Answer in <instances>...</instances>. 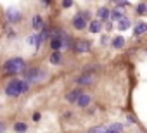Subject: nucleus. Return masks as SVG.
<instances>
[{"mask_svg": "<svg viewBox=\"0 0 147 133\" xmlns=\"http://www.w3.org/2000/svg\"><path fill=\"white\" fill-rule=\"evenodd\" d=\"M30 90V83L24 80V81H21V80H12L9 85H7V88H5V93L9 95V97H18V95H21V93H26Z\"/></svg>", "mask_w": 147, "mask_h": 133, "instance_id": "obj_1", "label": "nucleus"}, {"mask_svg": "<svg viewBox=\"0 0 147 133\" xmlns=\"http://www.w3.org/2000/svg\"><path fill=\"white\" fill-rule=\"evenodd\" d=\"M4 68H5L7 73H11V75H18V73H21V71L26 69V64H24V60H23L21 57H14V59H9V60L5 62Z\"/></svg>", "mask_w": 147, "mask_h": 133, "instance_id": "obj_2", "label": "nucleus"}, {"mask_svg": "<svg viewBox=\"0 0 147 133\" xmlns=\"http://www.w3.org/2000/svg\"><path fill=\"white\" fill-rule=\"evenodd\" d=\"M24 78H26V81H35L36 83L42 78H45V71H42V69H30V71H26Z\"/></svg>", "mask_w": 147, "mask_h": 133, "instance_id": "obj_3", "label": "nucleus"}, {"mask_svg": "<svg viewBox=\"0 0 147 133\" xmlns=\"http://www.w3.org/2000/svg\"><path fill=\"white\" fill-rule=\"evenodd\" d=\"M5 19H7L9 23H18V21L21 19V12H19L16 7H9L7 12H5Z\"/></svg>", "mask_w": 147, "mask_h": 133, "instance_id": "obj_4", "label": "nucleus"}, {"mask_svg": "<svg viewBox=\"0 0 147 133\" xmlns=\"http://www.w3.org/2000/svg\"><path fill=\"white\" fill-rule=\"evenodd\" d=\"M75 50H76L78 54H82V52H88V50H90V43H88L87 40H78L76 45H75Z\"/></svg>", "mask_w": 147, "mask_h": 133, "instance_id": "obj_5", "label": "nucleus"}, {"mask_svg": "<svg viewBox=\"0 0 147 133\" xmlns=\"http://www.w3.org/2000/svg\"><path fill=\"white\" fill-rule=\"evenodd\" d=\"M80 95H82V90H73V92H69V93L66 95V100L71 102V104H76L78 99H80Z\"/></svg>", "mask_w": 147, "mask_h": 133, "instance_id": "obj_6", "label": "nucleus"}, {"mask_svg": "<svg viewBox=\"0 0 147 133\" xmlns=\"http://www.w3.org/2000/svg\"><path fill=\"white\" fill-rule=\"evenodd\" d=\"M50 47H52V50H54V52H59V50L64 47V43H62V36H55V38H52Z\"/></svg>", "mask_w": 147, "mask_h": 133, "instance_id": "obj_7", "label": "nucleus"}, {"mask_svg": "<svg viewBox=\"0 0 147 133\" xmlns=\"http://www.w3.org/2000/svg\"><path fill=\"white\" fill-rule=\"evenodd\" d=\"M90 102H92V97H90V95H87V93H82L76 104H78V107H88V105H90Z\"/></svg>", "mask_w": 147, "mask_h": 133, "instance_id": "obj_8", "label": "nucleus"}, {"mask_svg": "<svg viewBox=\"0 0 147 133\" xmlns=\"http://www.w3.org/2000/svg\"><path fill=\"white\" fill-rule=\"evenodd\" d=\"M31 26H33V30H42L43 28V19L40 17V16H33L31 17Z\"/></svg>", "mask_w": 147, "mask_h": 133, "instance_id": "obj_9", "label": "nucleus"}, {"mask_svg": "<svg viewBox=\"0 0 147 133\" xmlns=\"http://www.w3.org/2000/svg\"><path fill=\"white\" fill-rule=\"evenodd\" d=\"M85 19H83V16H76L75 19H73V26H75L76 30H83L85 28Z\"/></svg>", "mask_w": 147, "mask_h": 133, "instance_id": "obj_10", "label": "nucleus"}, {"mask_svg": "<svg viewBox=\"0 0 147 133\" xmlns=\"http://www.w3.org/2000/svg\"><path fill=\"white\" fill-rule=\"evenodd\" d=\"M26 130H28V124L23 123V121H18V123L14 124V131H16V133H26Z\"/></svg>", "mask_w": 147, "mask_h": 133, "instance_id": "obj_11", "label": "nucleus"}, {"mask_svg": "<svg viewBox=\"0 0 147 133\" xmlns=\"http://www.w3.org/2000/svg\"><path fill=\"white\" fill-rule=\"evenodd\" d=\"M92 81H94V76L92 75H85V76H80L78 78V83L80 85H90Z\"/></svg>", "mask_w": 147, "mask_h": 133, "instance_id": "obj_12", "label": "nucleus"}, {"mask_svg": "<svg viewBox=\"0 0 147 133\" xmlns=\"http://www.w3.org/2000/svg\"><path fill=\"white\" fill-rule=\"evenodd\" d=\"M121 130H123V124H119V123H114L113 126H109V128H107V131H106V133H119Z\"/></svg>", "mask_w": 147, "mask_h": 133, "instance_id": "obj_13", "label": "nucleus"}, {"mask_svg": "<svg viewBox=\"0 0 147 133\" xmlns=\"http://www.w3.org/2000/svg\"><path fill=\"white\" fill-rule=\"evenodd\" d=\"M61 60H62L61 52H54V54L50 55V62H52V64H61Z\"/></svg>", "mask_w": 147, "mask_h": 133, "instance_id": "obj_14", "label": "nucleus"}, {"mask_svg": "<svg viewBox=\"0 0 147 133\" xmlns=\"http://www.w3.org/2000/svg\"><path fill=\"white\" fill-rule=\"evenodd\" d=\"M90 31L92 33H99L100 31V23L99 21H92L90 23Z\"/></svg>", "mask_w": 147, "mask_h": 133, "instance_id": "obj_15", "label": "nucleus"}, {"mask_svg": "<svg viewBox=\"0 0 147 133\" xmlns=\"http://www.w3.org/2000/svg\"><path fill=\"white\" fill-rule=\"evenodd\" d=\"M125 45V40L121 38V36H116L114 40H113V47H116V48H121Z\"/></svg>", "mask_w": 147, "mask_h": 133, "instance_id": "obj_16", "label": "nucleus"}, {"mask_svg": "<svg viewBox=\"0 0 147 133\" xmlns=\"http://www.w3.org/2000/svg\"><path fill=\"white\" fill-rule=\"evenodd\" d=\"M109 16H111V14H109V11H107L106 7H102V9H99V17H100L102 21H104V19H107Z\"/></svg>", "mask_w": 147, "mask_h": 133, "instance_id": "obj_17", "label": "nucleus"}, {"mask_svg": "<svg viewBox=\"0 0 147 133\" xmlns=\"http://www.w3.org/2000/svg\"><path fill=\"white\" fill-rule=\"evenodd\" d=\"M118 26H119V30H126V28L130 26V21H128L126 17H123V19H119V23H118Z\"/></svg>", "mask_w": 147, "mask_h": 133, "instance_id": "obj_18", "label": "nucleus"}, {"mask_svg": "<svg viewBox=\"0 0 147 133\" xmlns=\"http://www.w3.org/2000/svg\"><path fill=\"white\" fill-rule=\"evenodd\" d=\"M145 31H147V24H144V23L135 28V35H142V33H145Z\"/></svg>", "mask_w": 147, "mask_h": 133, "instance_id": "obj_19", "label": "nucleus"}, {"mask_svg": "<svg viewBox=\"0 0 147 133\" xmlns=\"http://www.w3.org/2000/svg\"><path fill=\"white\" fill-rule=\"evenodd\" d=\"M107 131V128H104V126H97V128H92L88 133H106Z\"/></svg>", "mask_w": 147, "mask_h": 133, "instance_id": "obj_20", "label": "nucleus"}, {"mask_svg": "<svg viewBox=\"0 0 147 133\" xmlns=\"http://www.w3.org/2000/svg\"><path fill=\"white\" fill-rule=\"evenodd\" d=\"M111 16H113V19H118V21H119V19H123V16H121V11H119V9L113 11V14H111Z\"/></svg>", "mask_w": 147, "mask_h": 133, "instance_id": "obj_21", "label": "nucleus"}, {"mask_svg": "<svg viewBox=\"0 0 147 133\" xmlns=\"http://www.w3.org/2000/svg\"><path fill=\"white\" fill-rule=\"evenodd\" d=\"M145 11H147V7H145V4H140V5L137 7V12H138V14H144Z\"/></svg>", "mask_w": 147, "mask_h": 133, "instance_id": "obj_22", "label": "nucleus"}, {"mask_svg": "<svg viewBox=\"0 0 147 133\" xmlns=\"http://www.w3.org/2000/svg\"><path fill=\"white\" fill-rule=\"evenodd\" d=\"M73 5V0H62V7L64 9H69Z\"/></svg>", "mask_w": 147, "mask_h": 133, "instance_id": "obj_23", "label": "nucleus"}, {"mask_svg": "<svg viewBox=\"0 0 147 133\" xmlns=\"http://www.w3.org/2000/svg\"><path fill=\"white\" fill-rule=\"evenodd\" d=\"M40 119H42V114L40 112H35L33 114V121H40Z\"/></svg>", "mask_w": 147, "mask_h": 133, "instance_id": "obj_24", "label": "nucleus"}, {"mask_svg": "<svg viewBox=\"0 0 147 133\" xmlns=\"http://www.w3.org/2000/svg\"><path fill=\"white\" fill-rule=\"evenodd\" d=\"M4 131H5V124L0 121V133H4Z\"/></svg>", "mask_w": 147, "mask_h": 133, "instance_id": "obj_25", "label": "nucleus"}, {"mask_svg": "<svg viewBox=\"0 0 147 133\" xmlns=\"http://www.w3.org/2000/svg\"><path fill=\"white\" fill-rule=\"evenodd\" d=\"M42 2H43L45 5H49V4H50V0H42Z\"/></svg>", "mask_w": 147, "mask_h": 133, "instance_id": "obj_26", "label": "nucleus"}]
</instances>
